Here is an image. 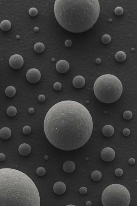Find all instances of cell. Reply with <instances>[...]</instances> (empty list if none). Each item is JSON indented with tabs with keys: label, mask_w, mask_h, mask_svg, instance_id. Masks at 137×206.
<instances>
[{
	"label": "cell",
	"mask_w": 137,
	"mask_h": 206,
	"mask_svg": "<svg viewBox=\"0 0 137 206\" xmlns=\"http://www.w3.org/2000/svg\"><path fill=\"white\" fill-rule=\"evenodd\" d=\"M47 138L54 147L64 151L82 147L90 138L93 121L83 105L71 100L62 101L53 105L44 121Z\"/></svg>",
	"instance_id": "obj_1"
},
{
	"label": "cell",
	"mask_w": 137,
	"mask_h": 206,
	"mask_svg": "<svg viewBox=\"0 0 137 206\" xmlns=\"http://www.w3.org/2000/svg\"><path fill=\"white\" fill-rule=\"evenodd\" d=\"M38 190L22 171L0 169V206H40Z\"/></svg>",
	"instance_id": "obj_2"
},
{
	"label": "cell",
	"mask_w": 137,
	"mask_h": 206,
	"mask_svg": "<svg viewBox=\"0 0 137 206\" xmlns=\"http://www.w3.org/2000/svg\"><path fill=\"white\" fill-rule=\"evenodd\" d=\"M97 0H56L54 12L59 24L66 30L81 33L93 26L99 15Z\"/></svg>",
	"instance_id": "obj_3"
},
{
	"label": "cell",
	"mask_w": 137,
	"mask_h": 206,
	"mask_svg": "<svg viewBox=\"0 0 137 206\" xmlns=\"http://www.w3.org/2000/svg\"><path fill=\"white\" fill-rule=\"evenodd\" d=\"M93 89L95 96L99 101L110 104L116 102L121 97L123 92L122 84L116 76L104 75L96 80Z\"/></svg>",
	"instance_id": "obj_4"
},
{
	"label": "cell",
	"mask_w": 137,
	"mask_h": 206,
	"mask_svg": "<svg viewBox=\"0 0 137 206\" xmlns=\"http://www.w3.org/2000/svg\"><path fill=\"white\" fill-rule=\"evenodd\" d=\"M101 200L103 206H129L131 196L129 191L124 186L114 184L104 190Z\"/></svg>",
	"instance_id": "obj_5"
},
{
	"label": "cell",
	"mask_w": 137,
	"mask_h": 206,
	"mask_svg": "<svg viewBox=\"0 0 137 206\" xmlns=\"http://www.w3.org/2000/svg\"><path fill=\"white\" fill-rule=\"evenodd\" d=\"M41 77L40 72L37 69H31L27 72V79L29 82L32 84L38 82L40 79Z\"/></svg>",
	"instance_id": "obj_6"
},
{
	"label": "cell",
	"mask_w": 137,
	"mask_h": 206,
	"mask_svg": "<svg viewBox=\"0 0 137 206\" xmlns=\"http://www.w3.org/2000/svg\"><path fill=\"white\" fill-rule=\"evenodd\" d=\"M24 63L23 57L19 54H14L9 59V63L13 69H18L22 67Z\"/></svg>",
	"instance_id": "obj_7"
},
{
	"label": "cell",
	"mask_w": 137,
	"mask_h": 206,
	"mask_svg": "<svg viewBox=\"0 0 137 206\" xmlns=\"http://www.w3.org/2000/svg\"><path fill=\"white\" fill-rule=\"evenodd\" d=\"M115 153L114 150L110 147L103 149L101 153V156L103 161L109 162L113 160L115 158Z\"/></svg>",
	"instance_id": "obj_8"
},
{
	"label": "cell",
	"mask_w": 137,
	"mask_h": 206,
	"mask_svg": "<svg viewBox=\"0 0 137 206\" xmlns=\"http://www.w3.org/2000/svg\"><path fill=\"white\" fill-rule=\"evenodd\" d=\"M70 68L68 62L65 60H60L57 62L56 69L59 73H64L68 71Z\"/></svg>",
	"instance_id": "obj_9"
},
{
	"label": "cell",
	"mask_w": 137,
	"mask_h": 206,
	"mask_svg": "<svg viewBox=\"0 0 137 206\" xmlns=\"http://www.w3.org/2000/svg\"><path fill=\"white\" fill-rule=\"evenodd\" d=\"M66 189V186L64 183L62 182H58L54 184L53 187V191L57 194L64 193Z\"/></svg>",
	"instance_id": "obj_10"
},
{
	"label": "cell",
	"mask_w": 137,
	"mask_h": 206,
	"mask_svg": "<svg viewBox=\"0 0 137 206\" xmlns=\"http://www.w3.org/2000/svg\"><path fill=\"white\" fill-rule=\"evenodd\" d=\"M85 84V79L82 76H76L73 79L72 84L75 88L79 89L82 88Z\"/></svg>",
	"instance_id": "obj_11"
},
{
	"label": "cell",
	"mask_w": 137,
	"mask_h": 206,
	"mask_svg": "<svg viewBox=\"0 0 137 206\" xmlns=\"http://www.w3.org/2000/svg\"><path fill=\"white\" fill-rule=\"evenodd\" d=\"M30 146L26 143H23L20 145L19 148V153L22 156H27L29 155L31 152Z\"/></svg>",
	"instance_id": "obj_12"
},
{
	"label": "cell",
	"mask_w": 137,
	"mask_h": 206,
	"mask_svg": "<svg viewBox=\"0 0 137 206\" xmlns=\"http://www.w3.org/2000/svg\"><path fill=\"white\" fill-rule=\"evenodd\" d=\"M63 168L64 171L66 173H71L75 169V165L73 161H68L64 163Z\"/></svg>",
	"instance_id": "obj_13"
},
{
	"label": "cell",
	"mask_w": 137,
	"mask_h": 206,
	"mask_svg": "<svg viewBox=\"0 0 137 206\" xmlns=\"http://www.w3.org/2000/svg\"><path fill=\"white\" fill-rule=\"evenodd\" d=\"M102 134L107 137H110L114 134V129L112 125H107L102 129Z\"/></svg>",
	"instance_id": "obj_14"
},
{
	"label": "cell",
	"mask_w": 137,
	"mask_h": 206,
	"mask_svg": "<svg viewBox=\"0 0 137 206\" xmlns=\"http://www.w3.org/2000/svg\"><path fill=\"white\" fill-rule=\"evenodd\" d=\"M11 135V131L7 127H4L0 130V137L2 139L6 140L10 137Z\"/></svg>",
	"instance_id": "obj_15"
},
{
	"label": "cell",
	"mask_w": 137,
	"mask_h": 206,
	"mask_svg": "<svg viewBox=\"0 0 137 206\" xmlns=\"http://www.w3.org/2000/svg\"><path fill=\"white\" fill-rule=\"evenodd\" d=\"M11 24L10 21L7 20L3 21L0 24V28L3 30L6 31L11 28Z\"/></svg>",
	"instance_id": "obj_16"
},
{
	"label": "cell",
	"mask_w": 137,
	"mask_h": 206,
	"mask_svg": "<svg viewBox=\"0 0 137 206\" xmlns=\"http://www.w3.org/2000/svg\"><path fill=\"white\" fill-rule=\"evenodd\" d=\"M115 58L117 61L122 62L125 60L126 58V55L124 52L120 51L116 53L115 55Z\"/></svg>",
	"instance_id": "obj_17"
},
{
	"label": "cell",
	"mask_w": 137,
	"mask_h": 206,
	"mask_svg": "<svg viewBox=\"0 0 137 206\" xmlns=\"http://www.w3.org/2000/svg\"><path fill=\"white\" fill-rule=\"evenodd\" d=\"M6 95L9 97H12L15 95L16 90L15 87L13 86H9L6 89L5 91Z\"/></svg>",
	"instance_id": "obj_18"
},
{
	"label": "cell",
	"mask_w": 137,
	"mask_h": 206,
	"mask_svg": "<svg viewBox=\"0 0 137 206\" xmlns=\"http://www.w3.org/2000/svg\"><path fill=\"white\" fill-rule=\"evenodd\" d=\"M34 51L37 53H41L44 51L45 46L43 43L38 42L34 45Z\"/></svg>",
	"instance_id": "obj_19"
},
{
	"label": "cell",
	"mask_w": 137,
	"mask_h": 206,
	"mask_svg": "<svg viewBox=\"0 0 137 206\" xmlns=\"http://www.w3.org/2000/svg\"><path fill=\"white\" fill-rule=\"evenodd\" d=\"M91 178L93 180L96 181L100 180L102 178L101 173L99 171H94L92 173Z\"/></svg>",
	"instance_id": "obj_20"
},
{
	"label": "cell",
	"mask_w": 137,
	"mask_h": 206,
	"mask_svg": "<svg viewBox=\"0 0 137 206\" xmlns=\"http://www.w3.org/2000/svg\"><path fill=\"white\" fill-rule=\"evenodd\" d=\"M6 113L8 116L13 117L15 116L17 113L16 108L14 106H10L7 109Z\"/></svg>",
	"instance_id": "obj_21"
},
{
	"label": "cell",
	"mask_w": 137,
	"mask_h": 206,
	"mask_svg": "<svg viewBox=\"0 0 137 206\" xmlns=\"http://www.w3.org/2000/svg\"><path fill=\"white\" fill-rule=\"evenodd\" d=\"M101 40L105 44H107L111 42V36L108 34H105L102 37Z\"/></svg>",
	"instance_id": "obj_22"
},
{
	"label": "cell",
	"mask_w": 137,
	"mask_h": 206,
	"mask_svg": "<svg viewBox=\"0 0 137 206\" xmlns=\"http://www.w3.org/2000/svg\"><path fill=\"white\" fill-rule=\"evenodd\" d=\"M46 170L43 167H39L37 169L36 173L39 176H42L46 174Z\"/></svg>",
	"instance_id": "obj_23"
},
{
	"label": "cell",
	"mask_w": 137,
	"mask_h": 206,
	"mask_svg": "<svg viewBox=\"0 0 137 206\" xmlns=\"http://www.w3.org/2000/svg\"><path fill=\"white\" fill-rule=\"evenodd\" d=\"M132 113L130 111H126L123 114V117L124 119L129 120L132 118Z\"/></svg>",
	"instance_id": "obj_24"
},
{
	"label": "cell",
	"mask_w": 137,
	"mask_h": 206,
	"mask_svg": "<svg viewBox=\"0 0 137 206\" xmlns=\"http://www.w3.org/2000/svg\"><path fill=\"white\" fill-rule=\"evenodd\" d=\"M29 15H30L31 16H36L38 14V11L35 8H31L29 9Z\"/></svg>",
	"instance_id": "obj_25"
},
{
	"label": "cell",
	"mask_w": 137,
	"mask_h": 206,
	"mask_svg": "<svg viewBox=\"0 0 137 206\" xmlns=\"http://www.w3.org/2000/svg\"><path fill=\"white\" fill-rule=\"evenodd\" d=\"M115 13L117 15H121L123 13V9L122 7L118 6L115 9Z\"/></svg>",
	"instance_id": "obj_26"
},
{
	"label": "cell",
	"mask_w": 137,
	"mask_h": 206,
	"mask_svg": "<svg viewBox=\"0 0 137 206\" xmlns=\"http://www.w3.org/2000/svg\"><path fill=\"white\" fill-rule=\"evenodd\" d=\"M31 131V128L29 126H26L23 129V132L25 135H29Z\"/></svg>",
	"instance_id": "obj_27"
},
{
	"label": "cell",
	"mask_w": 137,
	"mask_h": 206,
	"mask_svg": "<svg viewBox=\"0 0 137 206\" xmlns=\"http://www.w3.org/2000/svg\"><path fill=\"white\" fill-rule=\"evenodd\" d=\"M115 174L117 177H120L123 174V171L121 169H117L115 170Z\"/></svg>",
	"instance_id": "obj_28"
},
{
	"label": "cell",
	"mask_w": 137,
	"mask_h": 206,
	"mask_svg": "<svg viewBox=\"0 0 137 206\" xmlns=\"http://www.w3.org/2000/svg\"><path fill=\"white\" fill-rule=\"evenodd\" d=\"M62 88L61 84L59 82H56L54 85V88L56 91L61 90Z\"/></svg>",
	"instance_id": "obj_29"
},
{
	"label": "cell",
	"mask_w": 137,
	"mask_h": 206,
	"mask_svg": "<svg viewBox=\"0 0 137 206\" xmlns=\"http://www.w3.org/2000/svg\"><path fill=\"white\" fill-rule=\"evenodd\" d=\"M79 192L81 194H85L87 192V189L86 187H82L80 189Z\"/></svg>",
	"instance_id": "obj_30"
},
{
	"label": "cell",
	"mask_w": 137,
	"mask_h": 206,
	"mask_svg": "<svg viewBox=\"0 0 137 206\" xmlns=\"http://www.w3.org/2000/svg\"><path fill=\"white\" fill-rule=\"evenodd\" d=\"M130 133V131L128 128H125L123 131V134L125 136H127Z\"/></svg>",
	"instance_id": "obj_31"
},
{
	"label": "cell",
	"mask_w": 137,
	"mask_h": 206,
	"mask_svg": "<svg viewBox=\"0 0 137 206\" xmlns=\"http://www.w3.org/2000/svg\"><path fill=\"white\" fill-rule=\"evenodd\" d=\"M65 45L67 47H71L72 45V42L70 39H68L65 42Z\"/></svg>",
	"instance_id": "obj_32"
},
{
	"label": "cell",
	"mask_w": 137,
	"mask_h": 206,
	"mask_svg": "<svg viewBox=\"0 0 137 206\" xmlns=\"http://www.w3.org/2000/svg\"><path fill=\"white\" fill-rule=\"evenodd\" d=\"M45 99H46V97H45V95H40L39 96L38 100L39 102H44L45 100Z\"/></svg>",
	"instance_id": "obj_33"
},
{
	"label": "cell",
	"mask_w": 137,
	"mask_h": 206,
	"mask_svg": "<svg viewBox=\"0 0 137 206\" xmlns=\"http://www.w3.org/2000/svg\"><path fill=\"white\" fill-rule=\"evenodd\" d=\"M6 157L3 153H0V161H4Z\"/></svg>",
	"instance_id": "obj_34"
},
{
	"label": "cell",
	"mask_w": 137,
	"mask_h": 206,
	"mask_svg": "<svg viewBox=\"0 0 137 206\" xmlns=\"http://www.w3.org/2000/svg\"><path fill=\"white\" fill-rule=\"evenodd\" d=\"M135 159L133 158H130L129 159V161H128L129 163L131 165L134 164L135 163Z\"/></svg>",
	"instance_id": "obj_35"
},
{
	"label": "cell",
	"mask_w": 137,
	"mask_h": 206,
	"mask_svg": "<svg viewBox=\"0 0 137 206\" xmlns=\"http://www.w3.org/2000/svg\"><path fill=\"white\" fill-rule=\"evenodd\" d=\"M28 112L29 114H33V113H34L35 110H34V109L33 108H31L29 109Z\"/></svg>",
	"instance_id": "obj_36"
},
{
	"label": "cell",
	"mask_w": 137,
	"mask_h": 206,
	"mask_svg": "<svg viewBox=\"0 0 137 206\" xmlns=\"http://www.w3.org/2000/svg\"><path fill=\"white\" fill-rule=\"evenodd\" d=\"M101 62V59H97L96 60V63L99 64Z\"/></svg>",
	"instance_id": "obj_37"
},
{
	"label": "cell",
	"mask_w": 137,
	"mask_h": 206,
	"mask_svg": "<svg viewBox=\"0 0 137 206\" xmlns=\"http://www.w3.org/2000/svg\"><path fill=\"white\" fill-rule=\"evenodd\" d=\"M92 203L91 201H87L86 202V206H91Z\"/></svg>",
	"instance_id": "obj_38"
},
{
	"label": "cell",
	"mask_w": 137,
	"mask_h": 206,
	"mask_svg": "<svg viewBox=\"0 0 137 206\" xmlns=\"http://www.w3.org/2000/svg\"><path fill=\"white\" fill-rule=\"evenodd\" d=\"M44 159H45V160H48L49 159V157L48 156V155H46L45 156V157H44Z\"/></svg>",
	"instance_id": "obj_39"
},
{
	"label": "cell",
	"mask_w": 137,
	"mask_h": 206,
	"mask_svg": "<svg viewBox=\"0 0 137 206\" xmlns=\"http://www.w3.org/2000/svg\"><path fill=\"white\" fill-rule=\"evenodd\" d=\"M34 30L35 31H38L39 30V29L38 28H34Z\"/></svg>",
	"instance_id": "obj_40"
},
{
	"label": "cell",
	"mask_w": 137,
	"mask_h": 206,
	"mask_svg": "<svg viewBox=\"0 0 137 206\" xmlns=\"http://www.w3.org/2000/svg\"><path fill=\"white\" fill-rule=\"evenodd\" d=\"M66 206H76L74 205H73V204H69V205H67Z\"/></svg>",
	"instance_id": "obj_41"
},
{
	"label": "cell",
	"mask_w": 137,
	"mask_h": 206,
	"mask_svg": "<svg viewBox=\"0 0 137 206\" xmlns=\"http://www.w3.org/2000/svg\"><path fill=\"white\" fill-rule=\"evenodd\" d=\"M86 161L88 160V158H87L86 159Z\"/></svg>",
	"instance_id": "obj_42"
}]
</instances>
